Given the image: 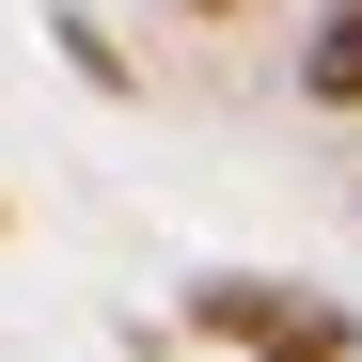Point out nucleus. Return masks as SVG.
I'll return each instance as SVG.
<instances>
[{"label":"nucleus","mask_w":362,"mask_h":362,"mask_svg":"<svg viewBox=\"0 0 362 362\" xmlns=\"http://www.w3.org/2000/svg\"><path fill=\"white\" fill-rule=\"evenodd\" d=\"M47 47H64V64H79L95 95H142V64L110 47V16H95V0H47Z\"/></svg>","instance_id":"7ed1b4c3"},{"label":"nucleus","mask_w":362,"mask_h":362,"mask_svg":"<svg viewBox=\"0 0 362 362\" xmlns=\"http://www.w3.org/2000/svg\"><path fill=\"white\" fill-rule=\"evenodd\" d=\"M299 95H315V110H362V0H331V16H315V47H299Z\"/></svg>","instance_id":"f03ea898"},{"label":"nucleus","mask_w":362,"mask_h":362,"mask_svg":"<svg viewBox=\"0 0 362 362\" xmlns=\"http://www.w3.org/2000/svg\"><path fill=\"white\" fill-rule=\"evenodd\" d=\"M0 221H16V205H0Z\"/></svg>","instance_id":"39448f33"},{"label":"nucleus","mask_w":362,"mask_h":362,"mask_svg":"<svg viewBox=\"0 0 362 362\" xmlns=\"http://www.w3.org/2000/svg\"><path fill=\"white\" fill-rule=\"evenodd\" d=\"M189 16H252V0H189Z\"/></svg>","instance_id":"20e7f679"},{"label":"nucleus","mask_w":362,"mask_h":362,"mask_svg":"<svg viewBox=\"0 0 362 362\" xmlns=\"http://www.w3.org/2000/svg\"><path fill=\"white\" fill-rule=\"evenodd\" d=\"M189 331H221L236 362H362V315L315 284H268V268H205L189 284Z\"/></svg>","instance_id":"f257e3e1"}]
</instances>
